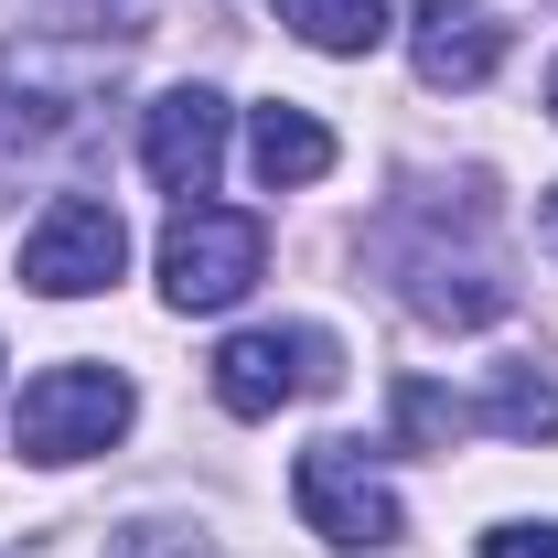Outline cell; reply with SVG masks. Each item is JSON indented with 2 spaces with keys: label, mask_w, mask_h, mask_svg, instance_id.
<instances>
[{
  "label": "cell",
  "mask_w": 558,
  "mask_h": 558,
  "mask_svg": "<svg viewBox=\"0 0 558 558\" xmlns=\"http://www.w3.org/2000/svg\"><path fill=\"white\" fill-rule=\"evenodd\" d=\"M97 97H108V54L54 44V33L0 44V140H54L75 108H97Z\"/></svg>",
  "instance_id": "obj_6"
},
{
  "label": "cell",
  "mask_w": 558,
  "mask_h": 558,
  "mask_svg": "<svg viewBox=\"0 0 558 558\" xmlns=\"http://www.w3.org/2000/svg\"><path fill=\"white\" fill-rule=\"evenodd\" d=\"M548 247H558V194H548Z\"/></svg>",
  "instance_id": "obj_14"
},
{
  "label": "cell",
  "mask_w": 558,
  "mask_h": 558,
  "mask_svg": "<svg viewBox=\"0 0 558 558\" xmlns=\"http://www.w3.org/2000/svg\"><path fill=\"white\" fill-rule=\"evenodd\" d=\"M279 22L312 54H376L387 44V0H279Z\"/></svg>",
  "instance_id": "obj_11"
},
{
  "label": "cell",
  "mask_w": 558,
  "mask_h": 558,
  "mask_svg": "<svg viewBox=\"0 0 558 558\" xmlns=\"http://www.w3.org/2000/svg\"><path fill=\"white\" fill-rule=\"evenodd\" d=\"M290 505H301V526H312L323 548H354V558H376V548L409 537V505L365 473L354 440H312V451L290 462Z\"/></svg>",
  "instance_id": "obj_2"
},
{
  "label": "cell",
  "mask_w": 558,
  "mask_h": 558,
  "mask_svg": "<svg viewBox=\"0 0 558 558\" xmlns=\"http://www.w3.org/2000/svg\"><path fill=\"white\" fill-rule=\"evenodd\" d=\"M473 429H505V440H558V387L537 376V365H505V376H494V398H451V387H429V376H409V387H398V440L451 451V440H473Z\"/></svg>",
  "instance_id": "obj_4"
},
{
  "label": "cell",
  "mask_w": 558,
  "mask_h": 558,
  "mask_svg": "<svg viewBox=\"0 0 558 558\" xmlns=\"http://www.w3.org/2000/svg\"><path fill=\"white\" fill-rule=\"evenodd\" d=\"M548 108H558V75H548Z\"/></svg>",
  "instance_id": "obj_15"
},
{
  "label": "cell",
  "mask_w": 558,
  "mask_h": 558,
  "mask_svg": "<svg viewBox=\"0 0 558 558\" xmlns=\"http://www.w3.org/2000/svg\"><path fill=\"white\" fill-rule=\"evenodd\" d=\"M119 269H130V226H119V205L65 194V205H44V226L22 236V290H44V301H86V290H108Z\"/></svg>",
  "instance_id": "obj_7"
},
{
  "label": "cell",
  "mask_w": 558,
  "mask_h": 558,
  "mask_svg": "<svg viewBox=\"0 0 558 558\" xmlns=\"http://www.w3.org/2000/svg\"><path fill=\"white\" fill-rule=\"evenodd\" d=\"M247 161H258V183H323L333 172V130L312 119V108H258V130H247Z\"/></svg>",
  "instance_id": "obj_10"
},
{
  "label": "cell",
  "mask_w": 558,
  "mask_h": 558,
  "mask_svg": "<svg viewBox=\"0 0 558 558\" xmlns=\"http://www.w3.org/2000/svg\"><path fill=\"white\" fill-rule=\"evenodd\" d=\"M108 558H215V548H205V537H183V526H130Z\"/></svg>",
  "instance_id": "obj_12"
},
{
  "label": "cell",
  "mask_w": 558,
  "mask_h": 558,
  "mask_svg": "<svg viewBox=\"0 0 558 558\" xmlns=\"http://www.w3.org/2000/svg\"><path fill=\"white\" fill-rule=\"evenodd\" d=\"M258 269H269V226L258 215L172 205V226H161V301L172 312H226Z\"/></svg>",
  "instance_id": "obj_3"
},
{
  "label": "cell",
  "mask_w": 558,
  "mask_h": 558,
  "mask_svg": "<svg viewBox=\"0 0 558 558\" xmlns=\"http://www.w3.org/2000/svg\"><path fill=\"white\" fill-rule=\"evenodd\" d=\"M409 65H418V86H484V75L505 65V22H494L484 0H429Z\"/></svg>",
  "instance_id": "obj_9"
},
{
  "label": "cell",
  "mask_w": 558,
  "mask_h": 558,
  "mask_svg": "<svg viewBox=\"0 0 558 558\" xmlns=\"http://www.w3.org/2000/svg\"><path fill=\"white\" fill-rule=\"evenodd\" d=\"M140 161H150V183L161 194H205L215 161H226V97L215 86H172V97H150V119H140Z\"/></svg>",
  "instance_id": "obj_8"
},
{
  "label": "cell",
  "mask_w": 558,
  "mask_h": 558,
  "mask_svg": "<svg viewBox=\"0 0 558 558\" xmlns=\"http://www.w3.org/2000/svg\"><path fill=\"white\" fill-rule=\"evenodd\" d=\"M130 409L140 398L119 365H44L22 387V409H11V440H22V462H86L130 429Z\"/></svg>",
  "instance_id": "obj_1"
},
{
  "label": "cell",
  "mask_w": 558,
  "mask_h": 558,
  "mask_svg": "<svg viewBox=\"0 0 558 558\" xmlns=\"http://www.w3.org/2000/svg\"><path fill=\"white\" fill-rule=\"evenodd\" d=\"M323 387H344V344L323 323H269V333H236L215 354V398L236 418H269L290 398H323Z\"/></svg>",
  "instance_id": "obj_5"
},
{
  "label": "cell",
  "mask_w": 558,
  "mask_h": 558,
  "mask_svg": "<svg viewBox=\"0 0 558 558\" xmlns=\"http://www.w3.org/2000/svg\"><path fill=\"white\" fill-rule=\"evenodd\" d=\"M484 558H558V526H494Z\"/></svg>",
  "instance_id": "obj_13"
}]
</instances>
